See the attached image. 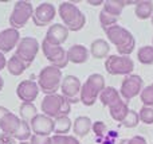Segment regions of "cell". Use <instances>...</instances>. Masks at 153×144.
Returning a JSON list of instances; mask_svg holds the SVG:
<instances>
[{
    "instance_id": "obj_1",
    "label": "cell",
    "mask_w": 153,
    "mask_h": 144,
    "mask_svg": "<svg viewBox=\"0 0 153 144\" xmlns=\"http://www.w3.org/2000/svg\"><path fill=\"white\" fill-rule=\"evenodd\" d=\"M0 129L3 131V134L10 135L15 140H20V142H26L32 136L30 124L23 121L11 110L0 120Z\"/></svg>"
},
{
    "instance_id": "obj_2",
    "label": "cell",
    "mask_w": 153,
    "mask_h": 144,
    "mask_svg": "<svg viewBox=\"0 0 153 144\" xmlns=\"http://www.w3.org/2000/svg\"><path fill=\"white\" fill-rule=\"evenodd\" d=\"M105 34L108 37L109 42L113 43L117 47V51L120 53V55H130L134 51L136 39L132 35V32L129 30H126L125 27L116 24V26L106 30Z\"/></svg>"
},
{
    "instance_id": "obj_3",
    "label": "cell",
    "mask_w": 153,
    "mask_h": 144,
    "mask_svg": "<svg viewBox=\"0 0 153 144\" xmlns=\"http://www.w3.org/2000/svg\"><path fill=\"white\" fill-rule=\"evenodd\" d=\"M63 26L69 28V31H79L86 24V16L78 7L71 1H63L58 8Z\"/></svg>"
},
{
    "instance_id": "obj_4",
    "label": "cell",
    "mask_w": 153,
    "mask_h": 144,
    "mask_svg": "<svg viewBox=\"0 0 153 144\" xmlns=\"http://www.w3.org/2000/svg\"><path fill=\"white\" fill-rule=\"evenodd\" d=\"M105 88V78L102 74H98V73L90 74L87 80L82 84L81 102L86 107H93L97 98H100V94Z\"/></svg>"
},
{
    "instance_id": "obj_5",
    "label": "cell",
    "mask_w": 153,
    "mask_h": 144,
    "mask_svg": "<svg viewBox=\"0 0 153 144\" xmlns=\"http://www.w3.org/2000/svg\"><path fill=\"white\" fill-rule=\"evenodd\" d=\"M40 110L43 112V115L55 120L58 117L69 115L71 112V104L62 94H48L42 100Z\"/></svg>"
},
{
    "instance_id": "obj_6",
    "label": "cell",
    "mask_w": 153,
    "mask_h": 144,
    "mask_svg": "<svg viewBox=\"0 0 153 144\" xmlns=\"http://www.w3.org/2000/svg\"><path fill=\"white\" fill-rule=\"evenodd\" d=\"M62 81H63L62 70L55 66H51V65L45 66L38 75V86H39L40 92L46 93V96L55 94L61 89Z\"/></svg>"
},
{
    "instance_id": "obj_7",
    "label": "cell",
    "mask_w": 153,
    "mask_h": 144,
    "mask_svg": "<svg viewBox=\"0 0 153 144\" xmlns=\"http://www.w3.org/2000/svg\"><path fill=\"white\" fill-rule=\"evenodd\" d=\"M34 15V7L32 3L26 0H19L15 3L13 10L10 15V26L11 28L19 30L28 23L30 19H32Z\"/></svg>"
},
{
    "instance_id": "obj_8",
    "label": "cell",
    "mask_w": 153,
    "mask_h": 144,
    "mask_svg": "<svg viewBox=\"0 0 153 144\" xmlns=\"http://www.w3.org/2000/svg\"><path fill=\"white\" fill-rule=\"evenodd\" d=\"M105 69L111 75H130L134 62L129 55H109L105 61Z\"/></svg>"
},
{
    "instance_id": "obj_9",
    "label": "cell",
    "mask_w": 153,
    "mask_h": 144,
    "mask_svg": "<svg viewBox=\"0 0 153 144\" xmlns=\"http://www.w3.org/2000/svg\"><path fill=\"white\" fill-rule=\"evenodd\" d=\"M43 54H45L46 59L50 62L51 66H55L58 69H65L69 63V58H67V50H65L62 46H54L48 43L47 40H43L40 45Z\"/></svg>"
},
{
    "instance_id": "obj_10",
    "label": "cell",
    "mask_w": 153,
    "mask_h": 144,
    "mask_svg": "<svg viewBox=\"0 0 153 144\" xmlns=\"http://www.w3.org/2000/svg\"><path fill=\"white\" fill-rule=\"evenodd\" d=\"M39 42L36 38L34 37H24L20 39L18 47H16L15 55H18L27 66H31V63L34 62V59L36 58L38 53H39Z\"/></svg>"
},
{
    "instance_id": "obj_11",
    "label": "cell",
    "mask_w": 153,
    "mask_h": 144,
    "mask_svg": "<svg viewBox=\"0 0 153 144\" xmlns=\"http://www.w3.org/2000/svg\"><path fill=\"white\" fill-rule=\"evenodd\" d=\"M144 89V81L140 75L137 74H130L124 78L121 84V89H120V94H121L122 100L125 102H129L132 98L143 92Z\"/></svg>"
},
{
    "instance_id": "obj_12",
    "label": "cell",
    "mask_w": 153,
    "mask_h": 144,
    "mask_svg": "<svg viewBox=\"0 0 153 144\" xmlns=\"http://www.w3.org/2000/svg\"><path fill=\"white\" fill-rule=\"evenodd\" d=\"M81 88L82 84L75 75H66L61 85V94L70 102L76 104L81 101Z\"/></svg>"
},
{
    "instance_id": "obj_13",
    "label": "cell",
    "mask_w": 153,
    "mask_h": 144,
    "mask_svg": "<svg viewBox=\"0 0 153 144\" xmlns=\"http://www.w3.org/2000/svg\"><path fill=\"white\" fill-rule=\"evenodd\" d=\"M55 7L54 4L48 1H45L42 4H39L34 10V15H32V22L36 27H45L48 26L55 18Z\"/></svg>"
},
{
    "instance_id": "obj_14",
    "label": "cell",
    "mask_w": 153,
    "mask_h": 144,
    "mask_svg": "<svg viewBox=\"0 0 153 144\" xmlns=\"http://www.w3.org/2000/svg\"><path fill=\"white\" fill-rule=\"evenodd\" d=\"M31 127L32 135H39V136H50L51 134H54L55 129V120H53L51 117L43 115V113H38V116H35L34 120L30 123Z\"/></svg>"
},
{
    "instance_id": "obj_15",
    "label": "cell",
    "mask_w": 153,
    "mask_h": 144,
    "mask_svg": "<svg viewBox=\"0 0 153 144\" xmlns=\"http://www.w3.org/2000/svg\"><path fill=\"white\" fill-rule=\"evenodd\" d=\"M40 89L38 86V82L32 80H24L16 88V96L23 102H34L39 94Z\"/></svg>"
},
{
    "instance_id": "obj_16",
    "label": "cell",
    "mask_w": 153,
    "mask_h": 144,
    "mask_svg": "<svg viewBox=\"0 0 153 144\" xmlns=\"http://www.w3.org/2000/svg\"><path fill=\"white\" fill-rule=\"evenodd\" d=\"M20 34L19 30L15 28H5L0 31V53L5 54L10 53L15 47H18L19 42H20Z\"/></svg>"
},
{
    "instance_id": "obj_17",
    "label": "cell",
    "mask_w": 153,
    "mask_h": 144,
    "mask_svg": "<svg viewBox=\"0 0 153 144\" xmlns=\"http://www.w3.org/2000/svg\"><path fill=\"white\" fill-rule=\"evenodd\" d=\"M69 28L66 26L61 23H55L53 26H50V28L46 32L45 40H47L48 43L54 46H62L69 38Z\"/></svg>"
},
{
    "instance_id": "obj_18",
    "label": "cell",
    "mask_w": 153,
    "mask_h": 144,
    "mask_svg": "<svg viewBox=\"0 0 153 144\" xmlns=\"http://www.w3.org/2000/svg\"><path fill=\"white\" fill-rule=\"evenodd\" d=\"M90 55V51L85 47L83 45H74L67 50V58H69V62L75 65H81L87 62Z\"/></svg>"
},
{
    "instance_id": "obj_19",
    "label": "cell",
    "mask_w": 153,
    "mask_h": 144,
    "mask_svg": "<svg viewBox=\"0 0 153 144\" xmlns=\"http://www.w3.org/2000/svg\"><path fill=\"white\" fill-rule=\"evenodd\" d=\"M91 127H93V123L90 120V117L79 116L73 123V134H74L75 137H85L91 131Z\"/></svg>"
},
{
    "instance_id": "obj_20",
    "label": "cell",
    "mask_w": 153,
    "mask_h": 144,
    "mask_svg": "<svg viewBox=\"0 0 153 144\" xmlns=\"http://www.w3.org/2000/svg\"><path fill=\"white\" fill-rule=\"evenodd\" d=\"M121 100H122V97H121V94H120V92L117 90L116 88H113V86H106L102 90V93L100 94L101 104L108 108L116 105L117 102H120Z\"/></svg>"
},
{
    "instance_id": "obj_21",
    "label": "cell",
    "mask_w": 153,
    "mask_h": 144,
    "mask_svg": "<svg viewBox=\"0 0 153 144\" xmlns=\"http://www.w3.org/2000/svg\"><path fill=\"white\" fill-rule=\"evenodd\" d=\"M110 46L105 39H95L90 45V54L95 59H103L109 57Z\"/></svg>"
},
{
    "instance_id": "obj_22",
    "label": "cell",
    "mask_w": 153,
    "mask_h": 144,
    "mask_svg": "<svg viewBox=\"0 0 153 144\" xmlns=\"http://www.w3.org/2000/svg\"><path fill=\"white\" fill-rule=\"evenodd\" d=\"M129 4H137V1H125V0H105L102 10L105 11V12L110 13V15L116 16V18H120V15H121L124 7H125V5H129Z\"/></svg>"
},
{
    "instance_id": "obj_23",
    "label": "cell",
    "mask_w": 153,
    "mask_h": 144,
    "mask_svg": "<svg viewBox=\"0 0 153 144\" xmlns=\"http://www.w3.org/2000/svg\"><path fill=\"white\" fill-rule=\"evenodd\" d=\"M134 15L140 20H146V19H152L153 16V1L151 0H141L137 1L134 10Z\"/></svg>"
},
{
    "instance_id": "obj_24",
    "label": "cell",
    "mask_w": 153,
    "mask_h": 144,
    "mask_svg": "<svg viewBox=\"0 0 153 144\" xmlns=\"http://www.w3.org/2000/svg\"><path fill=\"white\" fill-rule=\"evenodd\" d=\"M129 107H128V102H125L124 100H121L120 102H117L116 105L109 108V113H110V117L113 119L114 121H118V123H122L125 120V117L129 113Z\"/></svg>"
},
{
    "instance_id": "obj_25",
    "label": "cell",
    "mask_w": 153,
    "mask_h": 144,
    "mask_svg": "<svg viewBox=\"0 0 153 144\" xmlns=\"http://www.w3.org/2000/svg\"><path fill=\"white\" fill-rule=\"evenodd\" d=\"M26 69H28V66H27V65L24 63V62L22 61V59L19 58L18 55H15V54H13V55L11 57L10 59H8V62H7V70L10 72V74L18 77V75L23 74V73L26 72Z\"/></svg>"
},
{
    "instance_id": "obj_26",
    "label": "cell",
    "mask_w": 153,
    "mask_h": 144,
    "mask_svg": "<svg viewBox=\"0 0 153 144\" xmlns=\"http://www.w3.org/2000/svg\"><path fill=\"white\" fill-rule=\"evenodd\" d=\"M19 115L20 119L26 123H31L35 116H38V109L34 105V102H22L19 107Z\"/></svg>"
},
{
    "instance_id": "obj_27",
    "label": "cell",
    "mask_w": 153,
    "mask_h": 144,
    "mask_svg": "<svg viewBox=\"0 0 153 144\" xmlns=\"http://www.w3.org/2000/svg\"><path fill=\"white\" fill-rule=\"evenodd\" d=\"M137 59L143 65H153V46H143L138 48Z\"/></svg>"
},
{
    "instance_id": "obj_28",
    "label": "cell",
    "mask_w": 153,
    "mask_h": 144,
    "mask_svg": "<svg viewBox=\"0 0 153 144\" xmlns=\"http://www.w3.org/2000/svg\"><path fill=\"white\" fill-rule=\"evenodd\" d=\"M70 128H71V120L69 119V116L55 119V129H54L55 135H67Z\"/></svg>"
},
{
    "instance_id": "obj_29",
    "label": "cell",
    "mask_w": 153,
    "mask_h": 144,
    "mask_svg": "<svg viewBox=\"0 0 153 144\" xmlns=\"http://www.w3.org/2000/svg\"><path fill=\"white\" fill-rule=\"evenodd\" d=\"M120 18H116V16L110 15V13L105 12V11H101L100 12V23H101V27L103 28V31H106L108 28H110V27L116 26L117 22H118Z\"/></svg>"
},
{
    "instance_id": "obj_30",
    "label": "cell",
    "mask_w": 153,
    "mask_h": 144,
    "mask_svg": "<svg viewBox=\"0 0 153 144\" xmlns=\"http://www.w3.org/2000/svg\"><path fill=\"white\" fill-rule=\"evenodd\" d=\"M50 144H81V142L73 135H54Z\"/></svg>"
},
{
    "instance_id": "obj_31",
    "label": "cell",
    "mask_w": 153,
    "mask_h": 144,
    "mask_svg": "<svg viewBox=\"0 0 153 144\" xmlns=\"http://www.w3.org/2000/svg\"><path fill=\"white\" fill-rule=\"evenodd\" d=\"M121 124L125 127V128H136V127L140 124V116H138V112L130 109L129 113H128V116L125 117V120L122 121Z\"/></svg>"
},
{
    "instance_id": "obj_32",
    "label": "cell",
    "mask_w": 153,
    "mask_h": 144,
    "mask_svg": "<svg viewBox=\"0 0 153 144\" xmlns=\"http://www.w3.org/2000/svg\"><path fill=\"white\" fill-rule=\"evenodd\" d=\"M141 102L144 104V107H153V86H145L143 89V92L140 93Z\"/></svg>"
},
{
    "instance_id": "obj_33",
    "label": "cell",
    "mask_w": 153,
    "mask_h": 144,
    "mask_svg": "<svg viewBox=\"0 0 153 144\" xmlns=\"http://www.w3.org/2000/svg\"><path fill=\"white\" fill-rule=\"evenodd\" d=\"M138 116H140L141 123L148 124V125L153 124V107H143L138 112Z\"/></svg>"
},
{
    "instance_id": "obj_34",
    "label": "cell",
    "mask_w": 153,
    "mask_h": 144,
    "mask_svg": "<svg viewBox=\"0 0 153 144\" xmlns=\"http://www.w3.org/2000/svg\"><path fill=\"white\" fill-rule=\"evenodd\" d=\"M93 132L95 134V136L101 137L103 136V135L106 134V125L103 121H95V123H93Z\"/></svg>"
},
{
    "instance_id": "obj_35",
    "label": "cell",
    "mask_w": 153,
    "mask_h": 144,
    "mask_svg": "<svg viewBox=\"0 0 153 144\" xmlns=\"http://www.w3.org/2000/svg\"><path fill=\"white\" fill-rule=\"evenodd\" d=\"M51 136H39V135H32L30 139V144H50Z\"/></svg>"
},
{
    "instance_id": "obj_36",
    "label": "cell",
    "mask_w": 153,
    "mask_h": 144,
    "mask_svg": "<svg viewBox=\"0 0 153 144\" xmlns=\"http://www.w3.org/2000/svg\"><path fill=\"white\" fill-rule=\"evenodd\" d=\"M0 144H15V139L10 135L0 134Z\"/></svg>"
},
{
    "instance_id": "obj_37",
    "label": "cell",
    "mask_w": 153,
    "mask_h": 144,
    "mask_svg": "<svg viewBox=\"0 0 153 144\" xmlns=\"http://www.w3.org/2000/svg\"><path fill=\"white\" fill-rule=\"evenodd\" d=\"M128 144H148L145 140V137L143 136H133L128 140Z\"/></svg>"
},
{
    "instance_id": "obj_38",
    "label": "cell",
    "mask_w": 153,
    "mask_h": 144,
    "mask_svg": "<svg viewBox=\"0 0 153 144\" xmlns=\"http://www.w3.org/2000/svg\"><path fill=\"white\" fill-rule=\"evenodd\" d=\"M7 59H5V57H4V54L3 53H0V72H1L3 69H5L7 67Z\"/></svg>"
},
{
    "instance_id": "obj_39",
    "label": "cell",
    "mask_w": 153,
    "mask_h": 144,
    "mask_svg": "<svg viewBox=\"0 0 153 144\" xmlns=\"http://www.w3.org/2000/svg\"><path fill=\"white\" fill-rule=\"evenodd\" d=\"M8 112H10V109H7L5 107H1V105H0V120H1L3 116H5Z\"/></svg>"
},
{
    "instance_id": "obj_40",
    "label": "cell",
    "mask_w": 153,
    "mask_h": 144,
    "mask_svg": "<svg viewBox=\"0 0 153 144\" xmlns=\"http://www.w3.org/2000/svg\"><path fill=\"white\" fill-rule=\"evenodd\" d=\"M87 3H89L90 5H100V4H103L105 1H102V0H98V1H95V0H94V1H93V0H89Z\"/></svg>"
},
{
    "instance_id": "obj_41",
    "label": "cell",
    "mask_w": 153,
    "mask_h": 144,
    "mask_svg": "<svg viewBox=\"0 0 153 144\" xmlns=\"http://www.w3.org/2000/svg\"><path fill=\"white\" fill-rule=\"evenodd\" d=\"M3 86H4V80H3V77L0 75V92L3 90Z\"/></svg>"
},
{
    "instance_id": "obj_42",
    "label": "cell",
    "mask_w": 153,
    "mask_h": 144,
    "mask_svg": "<svg viewBox=\"0 0 153 144\" xmlns=\"http://www.w3.org/2000/svg\"><path fill=\"white\" fill-rule=\"evenodd\" d=\"M128 140H129V139H122V140H121V142H120L118 144H128Z\"/></svg>"
},
{
    "instance_id": "obj_43",
    "label": "cell",
    "mask_w": 153,
    "mask_h": 144,
    "mask_svg": "<svg viewBox=\"0 0 153 144\" xmlns=\"http://www.w3.org/2000/svg\"><path fill=\"white\" fill-rule=\"evenodd\" d=\"M20 144H30V143H26V142H22Z\"/></svg>"
},
{
    "instance_id": "obj_44",
    "label": "cell",
    "mask_w": 153,
    "mask_h": 144,
    "mask_svg": "<svg viewBox=\"0 0 153 144\" xmlns=\"http://www.w3.org/2000/svg\"><path fill=\"white\" fill-rule=\"evenodd\" d=\"M151 20H152V26H153V16H152V19H151Z\"/></svg>"
},
{
    "instance_id": "obj_45",
    "label": "cell",
    "mask_w": 153,
    "mask_h": 144,
    "mask_svg": "<svg viewBox=\"0 0 153 144\" xmlns=\"http://www.w3.org/2000/svg\"><path fill=\"white\" fill-rule=\"evenodd\" d=\"M152 43H153V39H152Z\"/></svg>"
},
{
    "instance_id": "obj_46",
    "label": "cell",
    "mask_w": 153,
    "mask_h": 144,
    "mask_svg": "<svg viewBox=\"0 0 153 144\" xmlns=\"http://www.w3.org/2000/svg\"><path fill=\"white\" fill-rule=\"evenodd\" d=\"M152 86H153V84H152Z\"/></svg>"
}]
</instances>
